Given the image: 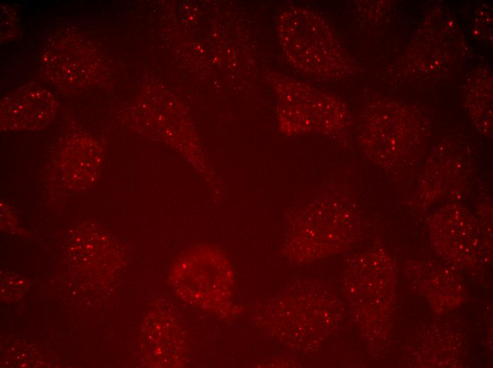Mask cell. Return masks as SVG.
<instances>
[{
	"instance_id": "3957f363",
	"label": "cell",
	"mask_w": 493,
	"mask_h": 368,
	"mask_svg": "<svg viewBox=\"0 0 493 368\" xmlns=\"http://www.w3.org/2000/svg\"><path fill=\"white\" fill-rule=\"evenodd\" d=\"M226 264L220 251L210 246L187 250L173 264V288L188 304L215 311L227 298Z\"/></svg>"
},
{
	"instance_id": "6da1fadb",
	"label": "cell",
	"mask_w": 493,
	"mask_h": 368,
	"mask_svg": "<svg viewBox=\"0 0 493 368\" xmlns=\"http://www.w3.org/2000/svg\"><path fill=\"white\" fill-rule=\"evenodd\" d=\"M280 38L289 62L306 74L335 79L348 71L349 61L329 26L313 12L298 8L284 12Z\"/></svg>"
},
{
	"instance_id": "7a4b0ae2",
	"label": "cell",
	"mask_w": 493,
	"mask_h": 368,
	"mask_svg": "<svg viewBox=\"0 0 493 368\" xmlns=\"http://www.w3.org/2000/svg\"><path fill=\"white\" fill-rule=\"evenodd\" d=\"M409 110L397 103H375L364 115L361 142L375 162L395 167L411 161L424 143L422 129Z\"/></svg>"
},
{
	"instance_id": "52a82bcc",
	"label": "cell",
	"mask_w": 493,
	"mask_h": 368,
	"mask_svg": "<svg viewBox=\"0 0 493 368\" xmlns=\"http://www.w3.org/2000/svg\"><path fill=\"white\" fill-rule=\"evenodd\" d=\"M465 88V105L472 120L484 134H492V76L486 69H477Z\"/></svg>"
},
{
	"instance_id": "277c9868",
	"label": "cell",
	"mask_w": 493,
	"mask_h": 368,
	"mask_svg": "<svg viewBox=\"0 0 493 368\" xmlns=\"http://www.w3.org/2000/svg\"><path fill=\"white\" fill-rule=\"evenodd\" d=\"M281 81L280 122L285 131L332 133L344 128L348 114L339 100L299 81L285 77Z\"/></svg>"
},
{
	"instance_id": "8992f818",
	"label": "cell",
	"mask_w": 493,
	"mask_h": 368,
	"mask_svg": "<svg viewBox=\"0 0 493 368\" xmlns=\"http://www.w3.org/2000/svg\"><path fill=\"white\" fill-rule=\"evenodd\" d=\"M54 44L45 53L44 66L53 83L64 88H77L89 83L95 76L96 56L87 50L85 44L78 48L75 43L62 42Z\"/></svg>"
},
{
	"instance_id": "5b68a950",
	"label": "cell",
	"mask_w": 493,
	"mask_h": 368,
	"mask_svg": "<svg viewBox=\"0 0 493 368\" xmlns=\"http://www.w3.org/2000/svg\"><path fill=\"white\" fill-rule=\"evenodd\" d=\"M57 98L44 87L29 84L12 91L1 101V128L4 130L43 128L54 117Z\"/></svg>"
}]
</instances>
